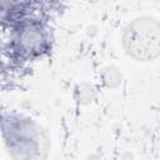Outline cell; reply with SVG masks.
<instances>
[{
  "label": "cell",
  "instance_id": "6da1fadb",
  "mask_svg": "<svg viewBox=\"0 0 160 160\" xmlns=\"http://www.w3.org/2000/svg\"><path fill=\"white\" fill-rule=\"evenodd\" d=\"M129 30L126 44L139 58H151L154 51L160 50V28H151V22H138ZM129 50V51H130Z\"/></svg>",
  "mask_w": 160,
  "mask_h": 160
}]
</instances>
